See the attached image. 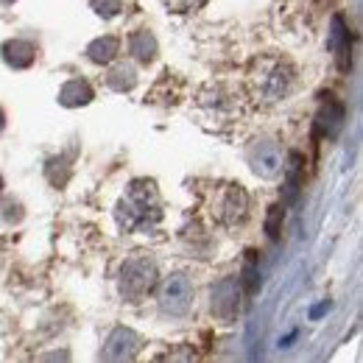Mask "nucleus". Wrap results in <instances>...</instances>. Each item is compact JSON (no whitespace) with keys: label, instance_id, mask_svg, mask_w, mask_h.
I'll return each mask as SVG.
<instances>
[{"label":"nucleus","instance_id":"1","mask_svg":"<svg viewBox=\"0 0 363 363\" xmlns=\"http://www.w3.org/2000/svg\"><path fill=\"white\" fill-rule=\"evenodd\" d=\"M162 311L171 313V316H182L187 313L190 302H193V288H190V279L182 277V274H174L165 279L162 285Z\"/></svg>","mask_w":363,"mask_h":363},{"label":"nucleus","instance_id":"2","mask_svg":"<svg viewBox=\"0 0 363 363\" xmlns=\"http://www.w3.org/2000/svg\"><path fill=\"white\" fill-rule=\"evenodd\" d=\"M252 165H255L257 174L274 177V174L282 168V157H279L277 145H274V143H257L255 151H252Z\"/></svg>","mask_w":363,"mask_h":363},{"label":"nucleus","instance_id":"3","mask_svg":"<svg viewBox=\"0 0 363 363\" xmlns=\"http://www.w3.org/2000/svg\"><path fill=\"white\" fill-rule=\"evenodd\" d=\"M171 9H177V11H193V9H199L204 0H165Z\"/></svg>","mask_w":363,"mask_h":363}]
</instances>
